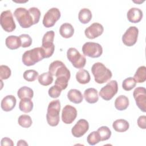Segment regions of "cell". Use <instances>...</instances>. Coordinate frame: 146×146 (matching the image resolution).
<instances>
[{
  "instance_id": "cell-13",
  "label": "cell",
  "mask_w": 146,
  "mask_h": 146,
  "mask_svg": "<svg viewBox=\"0 0 146 146\" xmlns=\"http://www.w3.org/2000/svg\"><path fill=\"white\" fill-rule=\"evenodd\" d=\"M77 116L76 109L70 105H66L62 110V120L65 124H71Z\"/></svg>"
},
{
  "instance_id": "cell-4",
  "label": "cell",
  "mask_w": 146,
  "mask_h": 146,
  "mask_svg": "<svg viewBox=\"0 0 146 146\" xmlns=\"http://www.w3.org/2000/svg\"><path fill=\"white\" fill-rule=\"evenodd\" d=\"M14 15L20 26L23 29L29 28L35 25V21L32 14L26 8H17L14 12Z\"/></svg>"
},
{
  "instance_id": "cell-40",
  "label": "cell",
  "mask_w": 146,
  "mask_h": 146,
  "mask_svg": "<svg viewBox=\"0 0 146 146\" xmlns=\"http://www.w3.org/2000/svg\"><path fill=\"white\" fill-rule=\"evenodd\" d=\"M55 36V33L54 31L51 30L46 33L42 38V43L45 42H53Z\"/></svg>"
},
{
  "instance_id": "cell-9",
  "label": "cell",
  "mask_w": 146,
  "mask_h": 146,
  "mask_svg": "<svg viewBox=\"0 0 146 146\" xmlns=\"http://www.w3.org/2000/svg\"><path fill=\"white\" fill-rule=\"evenodd\" d=\"M118 85L116 80H111L100 89L99 96L106 101L110 100L117 94Z\"/></svg>"
},
{
  "instance_id": "cell-5",
  "label": "cell",
  "mask_w": 146,
  "mask_h": 146,
  "mask_svg": "<svg viewBox=\"0 0 146 146\" xmlns=\"http://www.w3.org/2000/svg\"><path fill=\"white\" fill-rule=\"evenodd\" d=\"M67 57L68 60L76 68L82 69L86 65V58L85 56L81 54L75 48L70 47L68 49Z\"/></svg>"
},
{
  "instance_id": "cell-43",
  "label": "cell",
  "mask_w": 146,
  "mask_h": 146,
  "mask_svg": "<svg viewBox=\"0 0 146 146\" xmlns=\"http://www.w3.org/2000/svg\"><path fill=\"white\" fill-rule=\"evenodd\" d=\"M17 145V146H19V145H28V144L24 140H19L18 141Z\"/></svg>"
},
{
  "instance_id": "cell-30",
  "label": "cell",
  "mask_w": 146,
  "mask_h": 146,
  "mask_svg": "<svg viewBox=\"0 0 146 146\" xmlns=\"http://www.w3.org/2000/svg\"><path fill=\"white\" fill-rule=\"evenodd\" d=\"M97 132L98 133L100 141H105L109 139L111 136V131L110 129L107 126H102L99 127Z\"/></svg>"
},
{
  "instance_id": "cell-37",
  "label": "cell",
  "mask_w": 146,
  "mask_h": 146,
  "mask_svg": "<svg viewBox=\"0 0 146 146\" xmlns=\"http://www.w3.org/2000/svg\"><path fill=\"white\" fill-rule=\"evenodd\" d=\"M11 74L10 68L6 65L0 66V78L1 80L7 79Z\"/></svg>"
},
{
  "instance_id": "cell-41",
  "label": "cell",
  "mask_w": 146,
  "mask_h": 146,
  "mask_svg": "<svg viewBox=\"0 0 146 146\" xmlns=\"http://www.w3.org/2000/svg\"><path fill=\"white\" fill-rule=\"evenodd\" d=\"M137 123L140 128L145 129L146 128V116L145 115L139 116L137 119Z\"/></svg>"
},
{
  "instance_id": "cell-10",
  "label": "cell",
  "mask_w": 146,
  "mask_h": 146,
  "mask_svg": "<svg viewBox=\"0 0 146 146\" xmlns=\"http://www.w3.org/2000/svg\"><path fill=\"white\" fill-rule=\"evenodd\" d=\"M61 16L60 10L56 7L49 9L44 14L43 19V25L45 27L49 28L54 26Z\"/></svg>"
},
{
  "instance_id": "cell-11",
  "label": "cell",
  "mask_w": 146,
  "mask_h": 146,
  "mask_svg": "<svg viewBox=\"0 0 146 146\" xmlns=\"http://www.w3.org/2000/svg\"><path fill=\"white\" fill-rule=\"evenodd\" d=\"M139 29L136 26H130L122 36V42L127 46H133L137 42Z\"/></svg>"
},
{
  "instance_id": "cell-28",
  "label": "cell",
  "mask_w": 146,
  "mask_h": 146,
  "mask_svg": "<svg viewBox=\"0 0 146 146\" xmlns=\"http://www.w3.org/2000/svg\"><path fill=\"white\" fill-rule=\"evenodd\" d=\"M133 79L136 83H143L146 80V67L144 66H140L137 69Z\"/></svg>"
},
{
  "instance_id": "cell-31",
  "label": "cell",
  "mask_w": 146,
  "mask_h": 146,
  "mask_svg": "<svg viewBox=\"0 0 146 146\" xmlns=\"http://www.w3.org/2000/svg\"><path fill=\"white\" fill-rule=\"evenodd\" d=\"M42 48L44 50L45 58L51 56L55 50V45L53 42L42 43Z\"/></svg>"
},
{
  "instance_id": "cell-16",
  "label": "cell",
  "mask_w": 146,
  "mask_h": 146,
  "mask_svg": "<svg viewBox=\"0 0 146 146\" xmlns=\"http://www.w3.org/2000/svg\"><path fill=\"white\" fill-rule=\"evenodd\" d=\"M17 103L16 98L14 96L9 95L3 98L1 101V106L3 111L9 112L12 111L15 107Z\"/></svg>"
},
{
  "instance_id": "cell-2",
  "label": "cell",
  "mask_w": 146,
  "mask_h": 146,
  "mask_svg": "<svg viewBox=\"0 0 146 146\" xmlns=\"http://www.w3.org/2000/svg\"><path fill=\"white\" fill-rule=\"evenodd\" d=\"M45 58L44 52L42 47H35L25 51L22 55V61L26 66H31Z\"/></svg>"
},
{
  "instance_id": "cell-20",
  "label": "cell",
  "mask_w": 146,
  "mask_h": 146,
  "mask_svg": "<svg viewBox=\"0 0 146 146\" xmlns=\"http://www.w3.org/2000/svg\"><path fill=\"white\" fill-rule=\"evenodd\" d=\"M68 100L75 104L80 103L83 99V96L81 92L76 89H71L67 93Z\"/></svg>"
},
{
  "instance_id": "cell-33",
  "label": "cell",
  "mask_w": 146,
  "mask_h": 146,
  "mask_svg": "<svg viewBox=\"0 0 146 146\" xmlns=\"http://www.w3.org/2000/svg\"><path fill=\"white\" fill-rule=\"evenodd\" d=\"M23 76L27 82H34L38 78L39 74L34 70H27L24 72Z\"/></svg>"
},
{
  "instance_id": "cell-42",
  "label": "cell",
  "mask_w": 146,
  "mask_h": 146,
  "mask_svg": "<svg viewBox=\"0 0 146 146\" xmlns=\"http://www.w3.org/2000/svg\"><path fill=\"white\" fill-rule=\"evenodd\" d=\"M1 146L8 145V146H13L14 143L11 139L9 137H3L1 140Z\"/></svg>"
},
{
  "instance_id": "cell-27",
  "label": "cell",
  "mask_w": 146,
  "mask_h": 146,
  "mask_svg": "<svg viewBox=\"0 0 146 146\" xmlns=\"http://www.w3.org/2000/svg\"><path fill=\"white\" fill-rule=\"evenodd\" d=\"M17 95L20 99L23 98L31 99L34 96V91L31 88L27 86H23L18 90Z\"/></svg>"
},
{
  "instance_id": "cell-8",
  "label": "cell",
  "mask_w": 146,
  "mask_h": 146,
  "mask_svg": "<svg viewBox=\"0 0 146 146\" xmlns=\"http://www.w3.org/2000/svg\"><path fill=\"white\" fill-rule=\"evenodd\" d=\"M0 23L2 29L7 33L13 31L16 28L13 14L9 10L3 11L0 15Z\"/></svg>"
},
{
  "instance_id": "cell-39",
  "label": "cell",
  "mask_w": 146,
  "mask_h": 146,
  "mask_svg": "<svg viewBox=\"0 0 146 146\" xmlns=\"http://www.w3.org/2000/svg\"><path fill=\"white\" fill-rule=\"evenodd\" d=\"M29 11L32 14L34 21H35V25L38 23L40 19V10L35 7H30L29 9Z\"/></svg>"
},
{
  "instance_id": "cell-32",
  "label": "cell",
  "mask_w": 146,
  "mask_h": 146,
  "mask_svg": "<svg viewBox=\"0 0 146 146\" xmlns=\"http://www.w3.org/2000/svg\"><path fill=\"white\" fill-rule=\"evenodd\" d=\"M18 124L23 128H29L33 123L31 117L28 115H22L18 119Z\"/></svg>"
},
{
  "instance_id": "cell-35",
  "label": "cell",
  "mask_w": 146,
  "mask_h": 146,
  "mask_svg": "<svg viewBox=\"0 0 146 146\" xmlns=\"http://www.w3.org/2000/svg\"><path fill=\"white\" fill-rule=\"evenodd\" d=\"M87 141L91 145H94L100 141V139L97 131H93L90 133L87 137Z\"/></svg>"
},
{
  "instance_id": "cell-26",
  "label": "cell",
  "mask_w": 146,
  "mask_h": 146,
  "mask_svg": "<svg viewBox=\"0 0 146 146\" xmlns=\"http://www.w3.org/2000/svg\"><path fill=\"white\" fill-rule=\"evenodd\" d=\"M33 102L31 99L29 98H23L21 99L19 103V110L25 113H29L31 112L33 108Z\"/></svg>"
},
{
  "instance_id": "cell-18",
  "label": "cell",
  "mask_w": 146,
  "mask_h": 146,
  "mask_svg": "<svg viewBox=\"0 0 146 146\" xmlns=\"http://www.w3.org/2000/svg\"><path fill=\"white\" fill-rule=\"evenodd\" d=\"M84 98L86 101L90 104L96 103L99 100L98 91L94 88H89L84 92Z\"/></svg>"
},
{
  "instance_id": "cell-36",
  "label": "cell",
  "mask_w": 146,
  "mask_h": 146,
  "mask_svg": "<svg viewBox=\"0 0 146 146\" xmlns=\"http://www.w3.org/2000/svg\"><path fill=\"white\" fill-rule=\"evenodd\" d=\"M21 42V47L23 48H26L30 47L32 44V38L29 34H23L19 36Z\"/></svg>"
},
{
  "instance_id": "cell-24",
  "label": "cell",
  "mask_w": 146,
  "mask_h": 146,
  "mask_svg": "<svg viewBox=\"0 0 146 146\" xmlns=\"http://www.w3.org/2000/svg\"><path fill=\"white\" fill-rule=\"evenodd\" d=\"M76 79L77 82L82 84H85L90 82L91 80L89 72L84 69H80L76 74Z\"/></svg>"
},
{
  "instance_id": "cell-14",
  "label": "cell",
  "mask_w": 146,
  "mask_h": 146,
  "mask_svg": "<svg viewBox=\"0 0 146 146\" xmlns=\"http://www.w3.org/2000/svg\"><path fill=\"white\" fill-rule=\"evenodd\" d=\"M103 31V26L100 23L95 22L85 29L84 34L87 38L93 39L101 35Z\"/></svg>"
},
{
  "instance_id": "cell-19",
  "label": "cell",
  "mask_w": 146,
  "mask_h": 146,
  "mask_svg": "<svg viewBox=\"0 0 146 146\" xmlns=\"http://www.w3.org/2000/svg\"><path fill=\"white\" fill-rule=\"evenodd\" d=\"M5 44L6 47L10 50H16L21 47V42L19 36L10 35L6 38Z\"/></svg>"
},
{
  "instance_id": "cell-25",
  "label": "cell",
  "mask_w": 146,
  "mask_h": 146,
  "mask_svg": "<svg viewBox=\"0 0 146 146\" xmlns=\"http://www.w3.org/2000/svg\"><path fill=\"white\" fill-rule=\"evenodd\" d=\"M78 19L83 24L88 23L92 19V13L87 8L81 9L78 14Z\"/></svg>"
},
{
  "instance_id": "cell-7",
  "label": "cell",
  "mask_w": 146,
  "mask_h": 146,
  "mask_svg": "<svg viewBox=\"0 0 146 146\" xmlns=\"http://www.w3.org/2000/svg\"><path fill=\"white\" fill-rule=\"evenodd\" d=\"M82 52L84 55L96 58L100 56L103 53L102 46L95 42H86L82 46Z\"/></svg>"
},
{
  "instance_id": "cell-21",
  "label": "cell",
  "mask_w": 146,
  "mask_h": 146,
  "mask_svg": "<svg viewBox=\"0 0 146 146\" xmlns=\"http://www.w3.org/2000/svg\"><path fill=\"white\" fill-rule=\"evenodd\" d=\"M59 33L63 38H70L74 33V29L71 24L64 23L60 27Z\"/></svg>"
},
{
  "instance_id": "cell-15",
  "label": "cell",
  "mask_w": 146,
  "mask_h": 146,
  "mask_svg": "<svg viewBox=\"0 0 146 146\" xmlns=\"http://www.w3.org/2000/svg\"><path fill=\"white\" fill-rule=\"evenodd\" d=\"M88 122L85 119H80L72 128L71 133L75 137H80L88 131Z\"/></svg>"
},
{
  "instance_id": "cell-1",
  "label": "cell",
  "mask_w": 146,
  "mask_h": 146,
  "mask_svg": "<svg viewBox=\"0 0 146 146\" xmlns=\"http://www.w3.org/2000/svg\"><path fill=\"white\" fill-rule=\"evenodd\" d=\"M91 72L94 76L95 81L98 84L108 82L112 76L111 71L100 62H96L92 65Z\"/></svg>"
},
{
  "instance_id": "cell-3",
  "label": "cell",
  "mask_w": 146,
  "mask_h": 146,
  "mask_svg": "<svg viewBox=\"0 0 146 146\" xmlns=\"http://www.w3.org/2000/svg\"><path fill=\"white\" fill-rule=\"evenodd\" d=\"M60 103L59 100H54L50 102L47 107L46 120L49 125L55 127L59 123Z\"/></svg>"
},
{
  "instance_id": "cell-38",
  "label": "cell",
  "mask_w": 146,
  "mask_h": 146,
  "mask_svg": "<svg viewBox=\"0 0 146 146\" xmlns=\"http://www.w3.org/2000/svg\"><path fill=\"white\" fill-rule=\"evenodd\" d=\"M61 92L62 90L59 87L54 84L49 88L48 93L51 98L55 99L58 98L60 95Z\"/></svg>"
},
{
  "instance_id": "cell-23",
  "label": "cell",
  "mask_w": 146,
  "mask_h": 146,
  "mask_svg": "<svg viewBox=\"0 0 146 146\" xmlns=\"http://www.w3.org/2000/svg\"><path fill=\"white\" fill-rule=\"evenodd\" d=\"M128 106L129 99L125 95H120L115 100V107L119 111L126 110Z\"/></svg>"
},
{
  "instance_id": "cell-22",
  "label": "cell",
  "mask_w": 146,
  "mask_h": 146,
  "mask_svg": "<svg viewBox=\"0 0 146 146\" xmlns=\"http://www.w3.org/2000/svg\"><path fill=\"white\" fill-rule=\"evenodd\" d=\"M112 127L116 132H124L129 129V124L126 120L117 119L113 121Z\"/></svg>"
},
{
  "instance_id": "cell-12",
  "label": "cell",
  "mask_w": 146,
  "mask_h": 146,
  "mask_svg": "<svg viewBox=\"0 0 146 146\" xmlns=\"http://www.w3.org/2000/svg\"><path fill=\"white\" fill-rule=\"evenodd\" d=\"M133 96L136 104L139 108L143 112L146 111V89L143 87H139L135 89Z\"/></svg>"
},
{
  "instance_id": "cell-6",
  "label": "cell",
  "mask_w": 146,
  "mask_h": 146,
  "mask_svg": "<svg viewBox=\"0 0 146 146\" xmlns=\"http://www.w3.org/2000/svg\"><path fill=\"white\" fill-rule=\"evenodd\" d=\"M48 72L56 78L66 77L70 79L71 74L70 70L67 68L66 65L60 60H55L49 66Z\"/></svg>"
},
{
  "instance_id": "cell-34",
  "label": "cell",
  "mask_w": 146,
  "mask_h": 146,
  "mask_svg": "<svg viewBox=\"0 0 146 146\" xmlns=\"http://www.w3.org/2000/svg\"><path fill=\"white\" fill-rule=\"evenodd\" d=\"M136 82L133 78L129 77L125 79L122 83V87L125 91H130L136 87Z\"/></svg>"
},
{
  "instance_id": "cell-17",
  "label": "cell",
  "mask_w": 146,
  "mask_h": 146,
  "mask_svg": "<svg viewBox=\"0 0 146 146\" xmlns=\"http://www.w3.org/2000/svg\"><path fill=\"white\" fill-rule=\"evenodd\" d=\"M143 11L141 10L137 7L131 8L127 14V17L129 22L133 23L140 22L143 18Z\"/></svg>"
},
{
  "instance_id": "cell-29",
  "label": "cell",
  "mask_w": 146,
  "mask_h": 146,
  "mask_svg": "<svg viewBox=\"0 0 146 146\" xmlns=\"http://www.w3.org/2000/svg\"><path fill=\"white\" fill-rule=\"evenodd\" d=\"M38 79L39 84L44 86H47L51 84L53 82L52 75L49 72L40 74L38 76Z\"/></svg>"
}]
</instances>
